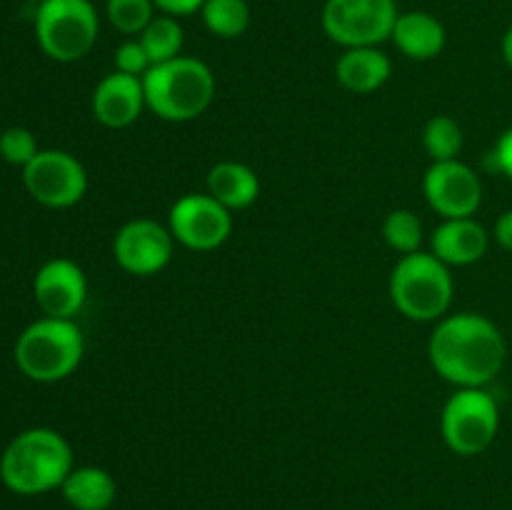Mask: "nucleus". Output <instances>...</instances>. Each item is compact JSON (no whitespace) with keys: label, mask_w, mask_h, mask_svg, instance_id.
Here are the masks:
<instances>
[{"label":"nucleus","mask_w":512,"mask_h":510,"mask_svg":"<svg viewBox=\"0 0 512 510\" xmlns=\"http://www.w3.org/2000/svg\"><path fill=\"white\" fill-rule=\"evenodd\" d=\"M430 365L458 388H485L508 360V343L490 318L455 313L438 320L428 343Z\"/></svg>","instance_id":"nucleus-1"},{"label":"nucleus","mask_w":512,"mask_h":510,"mask_svg":"<svg viewBox=\"0 0 512 510\" xmlns=\"http://www.w3.org/2000/svg\"><path fill=\"white\" fill-rule=\"evenodd\" d=\"M73 463V448L53 428H28L15 435L0 455V480L15 495L60 490Z\"/></svg>","instance_id":"nucleus-2"},{"label":"nucleus","mask_w":512,"mask_h":510,"mask_svg":"<svg viewBox=\"0 0 512 510\" xmlns=\"http://www.w3.org/2000/svg\"><path fill=\"white\" fill-rule=\"evenodd\" d=\"M145 103L168 123H188L203 115L215 98V75L208 63L188 55L158 63L143 75Z\"/></svg>","instance_id":"nucleus-3"},{"label":"nucleus","mask_w":512,"mask_h":510,"mask_svg":"<svg viewBox=\"0 0 512 510\" xmlns=\"http://www.w3.org/2000/svg\"><path fill=\"white\" fill-rule=\"evenodd\" d=\"M85 353V340L75 320L48 318L30 323L15 340V365L35 383H58L75 373Z\"/></svg>","instance_id":"nucleus-4"},{"label":"nucleus","mask_w":512,"mask_h":510,"mask_svg":"<svg viewBox=\"0 0 512 510\" xmlns=\"http://www.w3.org/2000/svg\"><path fill=\"white\" fill-rule=\"evenodd\" d=\"M453 275L433 253H410L390 273V300L408 320H440L453 303Z\"/></svg>","instance_id":"nucleus-5"},{"label":"nucleus","mask_w":512,"mask_h":510,"mask_svg":"<svg viewBox=\"0 0 512 510\" xmlns=\"http://www.w3.org/2000/svg\"><path fill=\"white\" fill-rule=\"evenodd\" d=\"M100 20L90 0H45L35 10L40 50L58 63L85 58L98 43Z\"/></svg>","instance_id":"nucleus-6"},{"label":"nucleus","mask_w":512,"mask_h":510,"mask_svg":"<svg viewBox=\"0 0 512 510\" xmlns=\"http://www.w3.org/2000/svg\"><path fill=\"white\" fill-rule=\"evenodd\" d=\"M498 428V400L485 388H458L440 415L445 445L463 458L485 453L493 445Z\"/></svg>","instance_id":"nucleus-7"},{"label":"nucleus","mask_w":512,"mask_h":510,"mask_svg":"<svg viewBox=\"0 0 512 510\" xmlns=\"http://www.w3.org/2000/svg\"><path fill=\"white\" fill-rule=\"evenodd\" d=\"M395 0H325L323 30L333 43L348 48H370L393 35L398 20Z\"/></svg>","instance_id":"nucleus-8"},{"label":"nucleus","mask_w":512,"mask_h":510,"mask_svg":"<svg viewBox=\"0 0 512 510\" xmlns=\"http://www.w3.org/2000/svg\"><path fill=\"white\" fill-rule=\"evenodd\" d=\"M23 185L45 208H73L88 193V173L75 155L50 148L25 165Z\"/></svg>","instance_id":"nucleus-9"},{"label":"nucleus","mask_w":512,"mask_h":510,"mask_svg":"<svg viewBox=\"0 0 512 510\" xmlns=\"http://www.w3.org/2000/svg\"><path fill=\"white\" fill-rule=\"evenodd\" d=\"M168 228L175 243L190 250H215L233 233V215L208 193H188L170 205Z\"/></svg>","instance_id":"nucleus-10"},{"label":"nucleus","mask_w":512,"mask_h":510,"mask_svg":"<svg viewBox=\"0 0 512 510\" xmlns=\"http://www.w3.org/2000/svg\"><path fill=\"white\" fill-rule=\"evenodd\" d=\"M175 238L170 228L153 218H135L125 223L115 233L113 240V258L125 273L140 275H158L160 270L168 268L173 258Z\"/></svg>","instance_id":"nucleus-11"},{"label":"nucleus","mask_w":512,"mask_h":510,"mask_svg":"<svg viewBox=\"0 0 512 510\" xmlns=\"http://www.w3.org/2000/svg\"><path fill=\"white\" fill-rule=\"evenodd\" d=\"M423 193L430 208L443 220L473 218L483 205L480 175L463 160L433 163L423 178Z\"/></svg>","instance_id":"nucleus-12"},{"label":"nucleus","mask_w":512,"mask_h":510,"mask_svg":"<svg viewBox=\"0 0 512 510\" xmlns=\"http://www.w3.org/2000/svg\"><path fill=\"white\" fill-rule=\"evenodd\" d=\"M33 295L43 315L73 320L88 300V278L73 260L53 258L35 273Z\"/></svg>","instance_id":"nucleus-13"},{"label":"nucleus","mask_w":512,"mask_h":510,"mask_svg":"<svg viewBox=\"0 0 512 510\" xmlns=\"http://www.w3.org/2000/svg\"><path fill=\"white\" fill-rule=\"evenodd\" d=\"M93 115L105 128H128L140 118L148 103H145L143 78L125 75L120 70L105 75L93 90Z\"/></svg>","instance_id":"nucleus-14"},{"label":"nucleus","mask_w":512,"mask_h":510,"mask_svg":"<svg viewBox=\"0 0 512 510\" xmlns=\"http://www.w3.org/2000/svg\"><path fill=\"white\" fill-rule=\"evenodd\" d=\"M490 248V235L475 218H453L443 220L433 230L430 238V253L445 265H473L485 258Z\"/></svg>","instance_id":"nucleus-15"},{"label":"nucleus","mask_w":512,"mask_h":510,"mask_svg":"<svg viewBox=\"0 0 512 510\" xmlns=\"http://www.w3.org/2000/svg\"><path fill=\"white\" fill-rule=\"evenodd\" d=\"M390 40L398 45L405 58L433 60L443 53L448 33L435 15L423 13V10H408V13L398 15Z\"/></svg>","instance_id":"nucleus-16"},{"label":"nucleus","mask_w":512,"mask_h":510,"mask_svg":"<svg viewBox=\"0 0 512 510\" xmlns=\"http://www.w3.org/2000/svg\"><path fill=\"white\" fill-rule=\"evenodd\" d=\"M393 63L380 48H348L335 63V78L345 90L358 95L375 93L388 83Z\"/></svg>","instance_id":"nucleus-17"},{"label":"nucleus","mask_w":512,"mask_h":510,"mask_svg":"<svg viewBox=\"0 0 512 510\" xmlns=\"http://www.w3.org/2000/svg\"><path fill=\"white\" fill-rule=\"evenodd\" d=\"M205 193L213 195L220 205L233 213V210L250 208L260 195V180L250 165L238 160H223L213 165L205 178Z\"/></svg>","instance_id":"nucleus-18"},{"label":"nucleus","mask_w":512,"mask_h":510,"mask_svg":"<svg viewBox=\"0 0 512 510\" xmlns=\"http://www.w3.org/2000/svg\"><path fill=\"white\" fill-rule=\"evenodd\" d=\"M65 503L75 510H108L118 498V483L113 475L98 465H80L70 470L60 485Z\"/></svg>","instance_id":"nucleus-19"},{"label":"nucleus","mask_w":512,"mask_h":510,"mask_svg":"<svg viewBox=\"0 0 512 510\" xmlns=\"http://www.w3.org/2000/svg\"><path fill=\"white\" fill-rule=\"evenodd\" d=\"M143 48L148 50L150 63H168V60L178 58L183 50V25L173 15H158L150 20L148 28L138 35Z\"/></svg>","instance_id":"nucleus-20"},{"label":"nucleus","mask_w":512,"mask_h":510,"mask_svg":"<svg viewBox=\"0 0 512 510\" xmlns=\"http://www.w3.org/2000/svg\"><path fill=\"white\" fill-rule=\"evenodd\" d=\"M205 28L218 38H240L250 25V8L245 0H205L200 8Z\"/></svg>","instance_id":"nucleus-21"},{"label":"nucleus","mask_w":512,"mask_h":510,"mask_svg":"<svg viewBox=\"0 0 512 510\" xmlns=\"http://www.w3.org/2000/svg\"><path fill=\"white\" fill-rule=\"evenodd\" d=\"M423 145L425 153L433 158V163L458 160L460 150H463V130H460L458 120H453L450 115L430 118L423 130Z\"/></svg>","instance_id":"nucleus-22"},{"label":"nucleus","mask_w":512,"mask_h":510,"mask_svg":"<svg viewBox=\"0 0 512 510\" xmlns=\"http://www.w3.org/2000/svg\"><path fill=\"white\" fill-rule=\"evenodd\" d=\"M383 238L398 253H418L420 243H423V223H420V218L413 210L398 208L393 213H388V218H385Z\"/></svg>","instance_id":"nucleus-23"},{"label":"nucleus","mask_w":512,"mask_h":510,"mask_svg":"<svg viewBox=\"0 0 512 510\" xmlns=\"http://www.w3.org/2000/svg\"><path fill=\"white\" fill-rule=\"evenodd\" d=\"M108 20L118 33L140 35L155 18L153 0H108Z\"/></svg>","instance_id":"nucleus-24"},{"label":"nucleus","mask_w":512,"mask_h":510,"mask_svg":"<svg viewBox=\"0 0 512 510\" xmlns=\"http://www.w3.org/2000/svg\"><path fill=\"white\" fill-rule=\"evenodd\" d=\"M40 153L38 140L23 125H13V128L3 130L0 133V158L10 165H18V168H25L35 155Z\"/></svg>","instance_id":"nucleus-25"},{"label":"nucleus","mask_w":512,"mask_h":510,"mask_svg":"<svg viewBox=\"0 0 512 510\" xmlns=\"http://www.w3.org/2000/svg\"><path fill=\"white\" fill-rule=\"evenodd\" d=\"M150 68H153V63H150L148 50L143 48L140 40H125L123 45H118V50H115V70L143 78Z\"/></svg>","instance_id":"nucleus-26"},{"label":"nucleus","mask_w":512,"mask_h":510,"mask_svg":"<svg viewBox=\"0 0 512 510\" xmlns=\"http://www.w3.org/2000/svg\"><path fill=\"white\" fill-rule=\"evenodd\" d=\"M493 160H495V168L512 180V125L503 135H500L498 143H495Z\"/></svg>","instance_id":"nucleus-27"},{"label":"nucleus","mask_w":512,"mask_h":510,"mask_svg":"<svg viewBox=\"0 0 512 510\" xmlns=\"http://www.w3.org/2000/svg\"><path fill=\"white\" fill-rule=\"evenodd\" d=\"M155 8L163 10L165 15H173V18H185V15L198 13L205 5V0H153Z\"/></svg>","instance_id":"nucleus-28"},{"label":"nucleus","mask_w":512,"mask_h":510,"mask_svg":"<svg viewBox=\"0 0 512 510\" xmlns=\"http://www.w3.org/2000/svg\"><path fill=\"white\" fill-rule=\"evenodd\" d=\"M493 238L498 240L500 248L510 250L512 253V210H505V213L495 220Z\"/></svg>","instance_id":"nucleus-29"},{"label":"nucleus","mask_w":512,"mask_h":510,"mask_svg":"<svg viewBox=\"0 0 512 510\" xmlns=\"http://www.w3.org/2000/svg\"><path fill=\"white\" fill-rule=\"evenodd\" d=\"M503 58L512 68V25L508 28V33L503 35Z\"/></svg>","instance_id":"nucleus-30"},{"label":"nucleus","mask_w":512,"mask_h":510,"mask_svg":"<svg viewBox=\"0 0 512 510\" xmlns=\"http://www.w3.org/2000/svg\"><path fill=\"white\" fill-rule=\"evenodd\" d=\"M30 3H35V5H40V3H45V0H30Z\"/></svg>","instance_id":"nucleus-31"}]
</instances>
